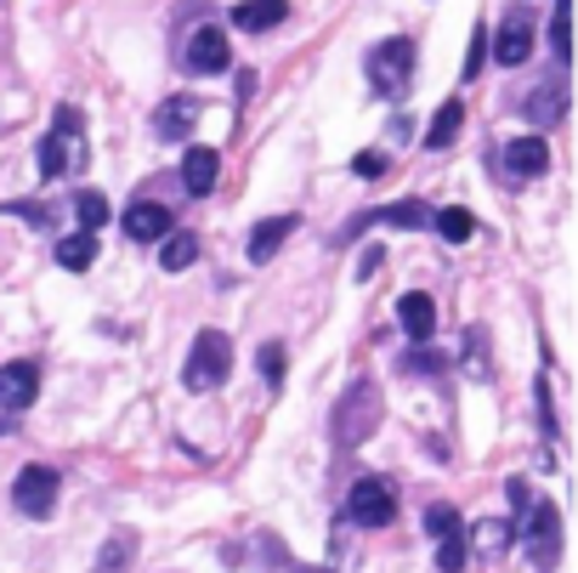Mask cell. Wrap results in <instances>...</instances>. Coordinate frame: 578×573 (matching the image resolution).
<instances>
[{
	"label": "cell",
	"instance_id": "cell-10",
	"mask_svg": "<svg viewBox=\"0 0 578 573\" xmlns=\"http://www.w3.org/2000/svg\"><path fill=\"white\" fill-rule=\"evenodd\" d=\"M505 171L517 177V182L551 171V148H544V137H517V143H510L505 148Z\"/></svg>",
	"mask_w": 578,
	"mask_h": 573
},
{
	"label": "cell",
	"instance_id": "cell-1",
	"mask_svg": "<svg viewBox=\"0 0 578 573\" xmlns=\"http://www.w3.org/2000/svg\"><path fill=\"white\" fill-rule=\"evenodd\" d=\"M227 375H233V341L222 329H199V341L188 352V369H182L188 392H216Z\"/></svg>",
	"mask_w": 578,
	"mask_h": 573
},
{
	"label": "cell",
	"instance_id": "cell-32",
	"mask_svg": "<svg viewBox=\"0 0 578 573\" xmlns=\"http://www.w3.org/2000/svg\"><path fill=\"white\" fill-rule=\"evenodd\" d=\"M12 211H18L23 222H34V227H46V222H52V211H46V205H12Z\"/></svg>",
	"mask_w": 578,
	"mask_h": 573
},
{
	"label": "cell",
	"instance_id": "cell-21",
	"mask_svg": "<svg viewBox=\"0 0 578 573\" xmlns=\"http://www.w3.org/2000/svg\"><path fill=\"white\" fill-rule=\"evenodd\" d=\"M460 120H465V103H442L426 125V148H449L460 137Z\"/></svg>",
	"mask_w": 578,
	"mask_h": 573
},
{
	"label": "cell",
	"instance_id": "cell-26",
	"mask_svg": "<svg viewBox=\"0 0 578 573\" xmlns=\"http://www.w3.org/2000/svg\"><path fill=\"white\" fill-rule=\"evenodd\" d=\"M431 227L442 233V239H454V245H465V239H471V233H476L471 211H437V216H431Z\"/></svg>",
	"mask_w": 578,
	"mask_h": 573
},
{
	"label": "cell",
	"instance_id": "cell-20",
	"mask_svg": "<svg viewBox=\"0 0 578 573\" xmlns=\"http://www.w3.org/2000/svg\"><path fill=\"white\" fill-rule=\"evenodd\" d=\"M131 562H136V533L131 528L109 533V546H102V557H97V573H125Z\"/></svg>",
	"mask_w": 578,
	"mask_h": 573
},
{
	"label": "cell",
	"instance_id": "cell-17",
	"mask_svg": "<svg viewBox=\"0 0 578 573\" xmlns=\"http://www.w3.org/2000/svg\"><path fill=\"white\" fill-rule=\"evenodd\" d=\"M290 233H295V216H272V222H261V227L250 233V261H256V267H261V261H272V256L284 250Z\"/></svg>",
	"mask_w": 578,
	"mask_h": 573
},
{
	"label": "cell",
	"instance_id": "cell-24",
	"mask_svg": "<svg viewBox=\"0 0 578 573\" xmlns=\"http://www.w3.org/2000/svg\"><path fill=\"white\" fill-rule=\"evenodd\" d=\"M573 0H556V18H551V52H556V63L567 69V57H573Z\"/></svg>",
	"mask_w": 578,
	"mask_h": 573
},
{
	"label": "cell",
	"instance_id": "cell-7",
	"mask_svg": "<svg viewBox=\"0 0 578 573\" xmlns=\"http://www.w3.org/2000/svg\"><path fill=\"white\" fill-rule=\"evenodd\" d=\"M12 505L23 517H52L57 512V471L52 465H23L12 483Z\"/></svg>",
	"mask_w": 578,
	"mask_h": 573
},
{
	"label": "cell",
	"instance_id": "cell-6",
	"mask_svg": "<svg viewBox=\"0 0 578 573\" xmlns=\"http://www.w3.org/2000/svg\"><path fill=\"white\" fill-rule=\"evenodd\" d=\"M347 517H352L358 528H386V523L397 517V494H392V483H381V478L352 483V494H347Z\"/></svg>",
	"mask_w": 578,
	"mask_h": 573
},
{
	"label": "cell",
	"instance_id": "cell-25",
	"mask_svg": "<svg viewBox=\"0 0 578 573\" xmlns=\"http://www.w3.org/2000/svg\"><path fill=\"white\" fill-rule=\"evenodd\" d=\"M381 222H392V227H431V211L420 205V199H397V205L381 211Z\"/></svg>",
	"mask_w": 578,
	"mask_h": 573
},
{
	"label": "cell",
	"instance_id": "cell-2",
	"mask_svg": "<svg viewBox=\"0 0 578 573\" xmlns=\"http://www.w3.org/2000/svg\"><path fill=\"white\" fill-rule=\"evenodd\" d=\"M408 80H415V41L397 35V41H381L369 52V86L381 97H403Z\"/></svg>",
	"mask_w": 578,
	"mask_h": 573
},
{
	"label": "cell",
	"instance_id": "cell-22",
	"mask_svg": "<svg viewBox=\"0 0 578 573\" xmlns=\"http://www.w3.org/2000/svg\"><path fill=\"white\" fill-rule=\"evenodd\" d=\"M91 261H97V239H91V233H75V239L57 245V267H68V273H86Z\"/></svg>",
	"mask_w": 578,
	"mask_h": 573
},
{
	"label": "cell",
	"instance_id": "cell-8",
	"mask_svg": "<svg viewBox=\"0 0 578 573\" xmlns=\"http://www.w3.org/2000/svg\"><path fill=\"white\" fill-rule=\"evenodd\" d=\"M34 392H41V369H34L29 358H12V363H0V409L18 415L34 403Z\"/></svg>",
	"mask_w": 578,
	"mask_h": 573
},
{
	"label": "cell",
	"instance_id": "cell-5",
	"mask_svg": "<svg viewBox=\"0 0 578 573\" xmlns=\"http://www.w3.org/2000/svg\"><path fill=\"white\" fill-rule=\"evenodd\" d=\"M374 426H381V392L363 381V386H352V397L335 409V437H340V443H363Z\"/></svg>",
	"mask_w": 578,
	"mask_h": 573
},
{
	"label": "cell",
	"instance_id": "cell-3",
	"mask_svg": "<svg viewBox=\"0 0 578 573\" xmlns=\"http://www.w3.org/2000/svg\"><path fill=\"white\" fill-rule=\"evenodd\" d=\"M86 159V137H80V109H57V120H52V131L41 137V171L46 177H63L68 165H80Z\"/></svg>",
	"mask_w": 578,
	"mask_h": 573
},
{
	"label": "cell",
	"instance_id": "cell-19",
	"mask_svg": "<svg viewBox=\"0 0 578 573\" xmlns=\"http://www.w3.org/2000/svg\"><path fill=\"white\" fill-rule=\"evenodd\" d=\"M193 261H199V239H193V233H165V245H159V267H165V273H188Z\"/></svg>",
	"mask_w": 578,
	"mask_h": 573
},
{
	"label": "cell",
	"instance_id": "cell-31",
	"mask_svg": "<svg viewBox=\"0 0 578 573\" xmlns=\"http://www.w3.org/2000/svg\"><path fill=\"white\" fill-rule=\"evenodd\" d=\"M261 369H267V381H279L284 375V347H267L261 352Z\"/></svg>",
	"mask_w": 578,
	"mask_h": 573
},
{
	"label": "cell",
	"instance_id": "cell-18",
	"mask_svg": "<svg viewBox=\"0 0 578 573\" xmlns=\"http://www.w3.org/2000/svg\"><path fill=\"white\" fill-rule=\"evenodd\" d=\"M193 114H199V103H193V97H170V103L154 114L159 137H188V131H193Z\"/></svg>",
	"mask_w": 578,
	"mask_h": 573
},
{
	"label": "cell",
	"instance_id": "cell-29",
	"mask_svg": "<svg viewBox=\"0 0 578 573\" xmlns=\"http://www.w3.org/2000/svg\"><path fill=\"white\" fill-rule=\"evenodd\" d=\"M465 568V533L437 539V573H460Z\"/></svg>",
	"mask_w": 578,
	"mask_h": 573
},
{
	"label": "cell",
	"instance_id": "cell-14",
	"mask_svg": "<svg viewBox=\"0 0 578 573\" xmlns=\"http://www.w3.org/2000/svg\"><path fill=\"white\" fill-rule=\"evenodd\" d=\"M528 52H533V29H528V18H510L499 35H494V57L505 63V69H517V63H528Z\"/></svg>",
	"mask_w": 578,
	"mask_h": 573
},
{
	"label": "cell",
	"instance_id": "cell-30",
	"mask_svg": "<svg viewBox=\"0 0 578 573\" xmlns=\"http://www.w3.org/2000/svg\"><path fill=\"white\" fill-rule=\"evenodd\" d=\"M352 171H358L363 182H374V177H381V171H386V154H381V148H363V154L352 159Z\"/></svg>",
	"mask_w": 578,
	"mask_h": 573
},
{
	"label": "cell",
	"instance_id": "cell-11",
	"mask_svg": "<svg viewBox=\"0 0 578 573\" xmlns=\"http://www.w3.org/2000/svg\"><path fill=\"white\" fill-rule=\"evenodd\" d=\"M165 233H170V211L154 205V199H143V205H131V211H125V239L154 245V239H165Z\"/></svg>",
	"mask_w": 578,
	"mask_h": 573
},
{
	"label": "cell",
	"instance_id": "cell-12",
	"mask_svg": "<svg viewBox=\"0 0 578 573\" xmlns=\"http://www.w3.org/2000/svg\"><path fill=\"white\" fill-rule=\"evenodd\" d=\"M216 177H222V154L216 148H188V159H182V188L193 193V199H204L216 188Z\"/></svg>",
	"mask_w": 578,
	"mask_h": 573
},
{
	"label": "cell",
	"instance_id": "cell-9",
	"mask_svg": "<svg viewBox=\"0 0 578 573\" xmlns=\"http://www.w3.org/2000/svg\"><path fill=\"white\" fill-rule=\"evenodd\" d=\"M227 63H233V52H227V29H216V23L193 29V41H188V69H193V75H222Z\"/></svg>",
	"mask_w": 578,
	"mask_h": 573
},
{
	"label": "cell",
	"instance_id": "cell-33",
	"mask_svg": "<svg viewBox=\"0 0 578 573\" xmlns=\"http://www.w3.org/2000/svg\"><path fill=\"white\" fill-rule=\"evenodd\" d=\"M476 69H483V35L471 41V63H465V80H476Z\"/></svg>",
	"mask_w": 578,
	"mask_h": 573
},
{
	"label": "cell",
	"instance_id": "cell-15",
	"mask_svg": "<svg viewBox=\"0 0 578 573\" xmlns=\"http://www.w3.org/2000/svg\"><path fill=\"white\" fill-rule=\"evenodd\" d=\"M522 109H528V120H539V125H556V120L567 114V86H562V80H544V86H533Z\"/></svg>",
	"mask_w": 578,
	"mask_h": 573
},
{
	"label": "cell",
	"instance_id": "cell-4",
	"mask_svg": "<svg viewBox=\"0 0 578 573\" xmlns=\"http://www.w3.org/2000/svg\"><path fill=\"white\" fill-rule=\"evenodd\" d=\"M528 528H522V546H528V562L533 568H556L562 562V512L551 499H539V505H528Z\"/></svg>",
	"mask_w": 578,
	"mask_h": 573
},
{
	"label": "cell",
	"instance_id": "cell-16",
	"mask_svg": "<svg viewBox=\"0 0 578 573\" xmlns=\"http://www.w3.org/2000/svg\"><path fill=\"white\" fill-rule=\"evenodd\" d=\"M397 318H403V329H408V341H431V329H437V307H431V295H403L397 301Z\"/></svg>",
	"mask_w": 578,
	"mask_h": 573
},
{
	"label": "cell",
	"instance_id": "cell-27",
	"mask_svg": "<svg viewBox=\"0 0 578 573\" xmlns=\"http://www.w3.org/2000/svg\"><path fill=\"white\" fill-rule=\"evenodd\" d=\"M426 528H431V539H449V533H465L460 528V512H454V505H426Z\"/></svg>",
	"mask_w": 578,
	"mask_h": 573
},
{
	"label": "cell",
	"instance_id": "cell-28",
	"mask_svg": "<svg viewBox=\"0 0 578 573\" xmlns=\"http://www.w3.org/2000/svg\"><path fill=\"white\" fill-rule=\"evenodd\" d=\"M75 216H80L86 233L102 227V222H109V199H102V193H75Z\"/></svg>",
	"mask_w": 578,
	"mask_h": 573
},
{
	"label": "cell",
	"instance_id": "cell-13",
	"mask_svg": "<svg viewBox=\"0 0 578 573\" xmlns=\"http://www.w3.org/2000/svg\"><path fill=\"white\" fill-rule=\"evenodd\" d=\"M284 18H290V0H238V7H233V29H250V35L279 29Z\"/></svg>",
	"mask_w": 578,
	"mask_h": 573
},
{
	"label": "cell",
	"instance_id": "cell-23",
	"mask_svg": "<svg viewBox=\"0 0 578 573\" xmlns=\"http://www.w3.org/2000/svg\"><path fill=\"white\" fill-rule=\"evenodd\" d=\"M471 546L483 551V557H499L510 546V523L505 517H483V523H476V533H471Z\"/></svg>",
	"mask_w": 578,
	"mask_h": 573
}]
</instances>
